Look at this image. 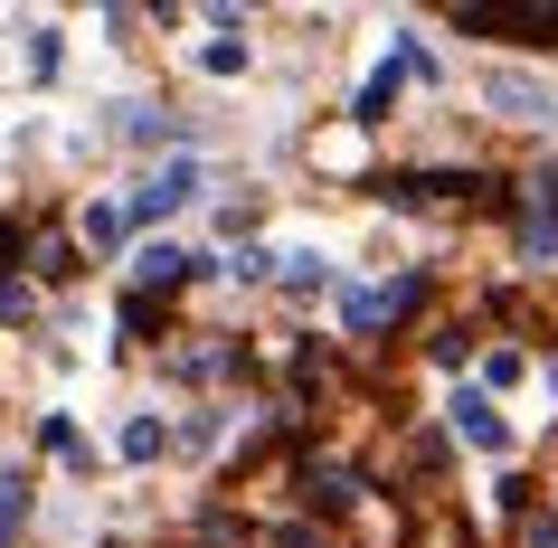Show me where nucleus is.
<instances>
[{
  "label": "nucleus",
  "instance_id": "nucleus-9",
  "mask_svg": "<svg viewBox=\"0 0 558 548\" xmlns=\"http://www.w3.org/2000/svg\"><path fill=\"white\" fill-rule=\"evenodd\" d=\"M123 133H133V143H180V114H161V105H133V114H123Z\"/></svg>",
  "mask_w": 558,
  "mask_h": 548
},
{
  "label": "nucleus",
  "instance_id": "nucleus-7",
  "mask_svg": "<svg viewBox=\"0 0 558 548\" xmlns=\"http://www.w3.org/2000/svg\"><path fill=\"white\" fill-rule=\"evenodd\" d=\"M29 511H38V501H29V483L10 473V483H0V548H10L20 529H29Z\"/></svg>",
  "mask_w": 558,
  "mask_h": 548
},
{
  "label": "nucleus",
  "instance_id": "nucleus-11",
  "mask_svg": "<svg viewBox=\"0 0 558 548\" xmlns=\"http://www.w3.org/2000/svg\"><path fill=\"white\" fill-rule=\"evenodd\" d=\"M199 66H208V76H236V66H246V38H218V48H208Z\"/></svg>",
  "mask_w": 558,
  "mask_h": 548
},
{
  "label": "nucleus",
  "instance_id": "nucleus-4",
  "mask_svg": "<svg viewBox=\"0 0 558 548\" xmlns=\"http://www.w3.org/2000/svg\"><path fill=\"white\" fill-rule=\"evenodd\" d=\"M190 265H199V256H180V246H133V293H143V303H151V293H180V284H190Z\"/></svg>",
  "mask_w": 558,
  "mask_h": 548
},
{
  "label": "nucleus",
  "instance_id": "nucleus-6",
  "mask_svg": "<svg viewBox=\"0 0 558 548\" xmlns=\"http://www.w3.org/2000/svg\"><path fill=\"white\" fill-rule=\"evenodd\" d=\"M501 105V123H558V95H539V86H521V76H493L483 86Z\"/></svg>",
  "mask_w": 558,
  "mask_h": 548
},
{
  "label": "nucleus",
  "instance_id": "nucleus-1",
  "mask_svg": "<svg viewBox=\"0 0 558 548\" xmlns=\"http://www.w3.org/2000/svg\"><path fill=\"white\" fill-rule=\"evenodd\" d=\"M454 29L511 38V48H558V0H454Z\"/></svg>",
  "mask_w": 558,
  "mask_h": 548
},
{
  "label": "nucleus",
  "instance_id": "nucleus-2",
  "mask_svg": "<svg viewBox=\"0 0 558 548\" xmlns=\"http://www.w3.org/2000/svg\"><path fill=\"white\" fill-rule=\"evenodd\" d=\"M190 199H199V161H161V171H151L143 190H133V208H123V228H133V218H143V228H151V218H180Z\"/></svg>",
  "mask_w": 558,
  "mask_h": 548
},
{
  "label": "nucleus",
  "instance_id": "nucleus-3",
  "mask_svg": "<svg viewBox=\"0 0 558 548\" xmlns=\"http://www.w3.org/2000/svg\"><path fill=\"white\" fill-rule=\"evenodd\" d=\"M445 416H454V435H464V445H483V454H501V445H511V426L493 416V398H483V388H454V406H445Z\"/></svg>",
  "mask_w": 558,
  "mask_h": 548
},
{
  "label": "nucleus",
  "instance_id": "nucleus-10",
  "mask_svg": "<svg viewBox=\"0 0 558 548\" xmlns=\"http://www.w3.org/2000/svg\"><path fill=\"white\" fill-rule=\"evenodd\" d=\"M151 454H171V426L133 416V426H123V463H151Z\"/></svg>",
  "mask_w": 558,
  "mask_h": 548
},
{
  "label": "nucleus",
  "instance_id": "nucleus-8",
  "mask_svg": "<svg viewBox=\"0 0 558 548\" xmlns=\"http://www.w3.org/2000/svg\"><path fill=\"white\" fill-rule=\"evenodd\" d=\"M38 445H48L58 463H76V473H86V435L66 426V416H38Z\"/></svg>",
  "mask_w": 558,
  "mask_h": 548
},
{
  "label": "nucleus",
  "instance_id": "nucleus-5",
  "mask_svg": "<svg viewBox=\"0 0 558 548\" xmlns=\"http://www.w3.org/2000/svg\"><path fill=\"white\" fill-rule=\"evenodd\" d=\"M20 256H29L38 284H66V275H76V236H66V228H38V236H20Z\"/></svg>",
  "mask_w": 558,
  "mask_h": 548
},
{
  "label": "nucleus",
  "instance_id": "nucleus-12",
  "mask_svg": "<svg viewBox=\"0 0 558 548\" xmlns=\"http://www.w3.org/2000/svg\"><path fill=\"white\" fill-rule=\"evenodd\" d=\"M521 246H530V256H558V218H539V208H530V228H521Z\"/></svg>",
  "mask_w": 558,
  "mask_h": 548
},
{
  "label": "nucleus",
  "instance_id": "nucleus-13",
  "mask_svg": "<svg viewBox=\"0 0 558 548\" xmlns=\"http://www.w3.org/2000/svg\"><path fill=\"white\" fill-rule=\"evenodd\" d=\"M38 303H29V284H0V321H29Z\"/></svg>",
  "mask_w": 558,
  "mask_h": 548
}]
</instances>
